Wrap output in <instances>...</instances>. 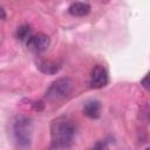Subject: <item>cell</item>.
Segmentation results:
<instances>
[{
  "label": "cell",
  "instance_id": "6da1fadb",
  "mask_svg": "<svg viewBox=\"0 0 150 150\" xmlns=\"http://www.w3.org/2000/svg\"><path fill=\"white\" fill-rule=\"evenodd\" d=\"M75 131V124L70 118L66 116H59L54 118L50 123L52 148L55 150H63L69 148L73 144Z\"/></svg>",
  "mask_w": 150,
  "mask_h": 150
},
{
  "label": "cell",
  "instance_id": "7a4b0ae2",
  "mask_svg": "<svg viewBox=\"0 0 150 150\" xmlns=\"http://www.w3.org/2000/svg\"><path fill=\"white\" fill-rule=\"evenodd\" d=\"M14 138L20 146H28L33 135V122L27 116H18L13 124Z\"/></svg>",
  "mask_w": 150,
  "mask_h": 150
},
{
  "label": "cell",
  "instance_id": "3957f363",
  "mask_svg": "<svg viewBox=\"0 0 150 150\" xmlns=\"http://www.w3.org/2000/svg\"><path fill=\"white\" fill-rule=\"evenodd\" d=\"M74 89V81L69 77H60L50 83L46 90V97L49 101H60L68 97Z\"/></svg>",
  "mask_w": 150,
  "mask_h": 150
},
{
  "label": "cell",
  "instance_id": "277c9868",
  "mask_svg": "<svg viewBox=\"0 0 150 150\" xmlns=\"http://www.w3.org/2000/svg\"><path fill=\"white\" fill-rule=\"evenodd\" d=\"M26 45L30 52L35 54H41L48 49L50 45V39L45 33H36L32 34V36L26 41Z\"/></svg>",
  "mask_w": 150,
  "mask_h": 150
},
{
  "label": "cell",
  "instance_id": "5b68a950",
  "mask_svg": "<svg viewBox=\"0 0 150 150\" xmlns=\"http://www.w3.org/2000/svg\"><path fill=\"white\" fill-rule=\"evenodd\" d=\"M108 82H109V75L107 69L101 64L94 66L90 73V80H89L90 87L93 89H101L105 87Z\"/></svg>",
  "mask_w": 150,
  "mask_h": 150
},
{
  "label": "cell",
  "instance_id": "8992f818",
  "mask_svg": "<svg viewBox=\"0 0 150 150\" xmlns=\"http://www.w3.org/2000/svg\"><path fill=\"white\" fill-rule=\"evenodd\" d=\"M90 9L91 7L88 2H81V1L73 2L68 7V12L73 16H86L90 13Z\"/></svg>",
  "mask_w": 150,
  "mask_h": 150
},
{
  "label": "cell",
  "instance_id": "52a82bcc",
  "mask_svg": "<svg viewBox=\"0 0 150 150\" xmlns=\"http://www.w3.org/2000/svg\"><path fill=\"white\" fill-rule=\"evenodd\" d=\"M83 114L89 118H98L101 115V103L97 100L88 101L83 107Z\"/></svg>",
  "mask_w": 150,
  "mask_h": 150
},
{
  "label": "cell",
  "instance_id": "ba28073f",
  "mask_svg": "<svg viewBox=\"0 0 150 150\" xmlns=\"http://www.w3.org/2000/svg\"><path fill=\"white\" fill-rule=\"evenodd\" d=\"M36 64H38V68L42 73L49 74V75L56 74L61 68V64L57 63L56 61H53V60H40Z\"/></svg>",
  "mask_w": 150,
  "mask_h": 150
},
{
  "label": "cell",
  "instance_id": "9c48e42d",
  "mask_svg": "<svg viewBox=\"0 0 150 150\" xmlns=\"http://www.w3.org/2000/svg\"><path fill=\"white\" fill-rule=\"evenodd\" d=\"M15 36L20 41H27L32 36V27L29 25H21L20 27H18Z\"/></svg>",
  "mask_w": 150,
  "mask_h": 150
},
{
  "label": "cell",
  "instance_id": "30bf717a",
  "mask_svg": "<svg viewBox=\"0 0 150 150\" xmlns=\"http://www.w3.org/2000/svg\"><path fill=\"white\" fill-rule=\"evenodd\" d=\"M89 150H109V149H108V144L105 141H98Z\"/></svg>",
  "mask_w": 150,
  "mask_h": 150
},
{
  "label": "cell",
  "instance_id": "8fae6325",
  "mask_svg": "<svg viewBox=\"0 0 150 150\" xmlns=\"http://www.w3.org/2000/svg\"><path fill=\"white\" fill-rule=\"evenodd\" d=\"M141 84L143 86V88H144V89H146V90L149 89V87H148V74H146V75L141 80Z\"/></svg>",
  "mask_w": 150,
  "mask_h": 150
},
{
  "label": "cell",
  "instance_id": "7c38bea8",
  "mask_svg": "<svg viewBox=\"0 0 150 150\" xmlns=\"http://www.w3.org/2000/svg\"><path fill=\"white\" fill-rule=\"evenodd\" d=\"M6 19V12L2 6H0V20H5Z\"/></svg>",
  "mask_w": 150,
  "mask_h": 150
},
{
  "label": "cell",
  "instance_id": "4fadbf2b",
  "mask_svg": "<svg viewBox=\"0 0 150 150\" xmlns=\"http://www.w3.org/2000/svg\"><path fill=\"white\" fill-rule=\"evenodd\" d=\"M145 150H149V148H145Z\"/></svg>",
  "mask_w": 150,
  "mask_h": 150
}]
</instances>
